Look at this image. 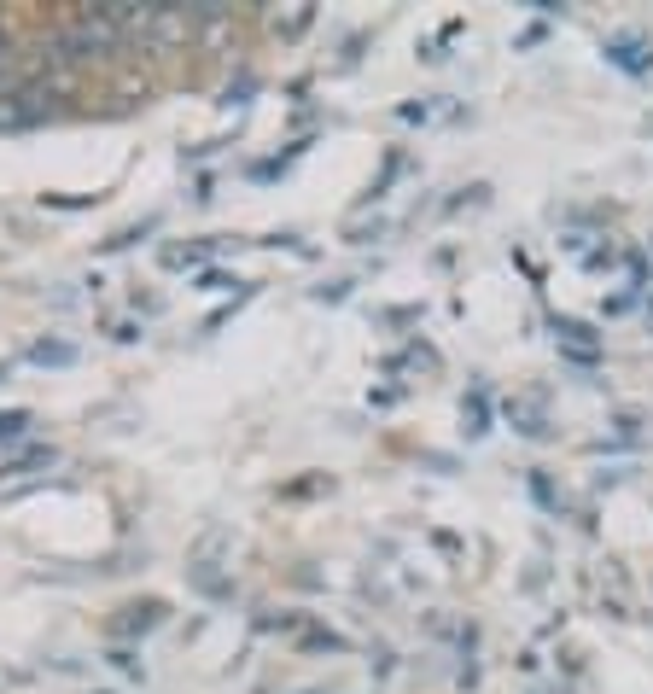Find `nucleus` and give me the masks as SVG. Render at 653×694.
<instances>
[{
    "instance_id": "obj_1",
    "label": "nucleus",
    "mask_w": 653,
    "mask_h": 694,
    "mask_svg": "<svg viewBox=\"0 0 653 694\" xmlns=\"http://www.w3.org/2000/svg\"><path fill=\"white\" fill-rule=\"evenodd\" d=\"M502 420L514 426L519 438H531V444H543V438H554L549 397H543V391H519V397H508V403H502Z\"/></svg>"
},
{
    "instance_id": "obj_2",
    "label": "nucleus",
    "mask_w": 653,
    "mask_h": 694,
    "mask_svg": "<svg viewBox=\"0 0 653 694\" xmlns=\"http://www.w3.org/2000/svg\"><path fill=\"white\" fill-rule=\"evenodd\" d=\"M601 59L613 70H624V76H648L653 70V41L642 30H619V35L601 41Z\"/></svg>"
},
{
    "instance_id": "obj_3",
    "label": "nucleus",
    "mask_w": 653,
    "mask_h": 694,
    "mask_svg": "<svg viewBox=\"0 0 653 694\" xmlns=\"http://www.w3.org/2000/svg\"><path fill=\"white\" fill-rule=\"evenodd\" d=\"M164 619H170V607H164L158 595H146V601H129V607H123V619H111V636L135 648L140 636H146V630H158Z\"/></svg>"
},
{
    "instance_id": "obj_4",
    "label": "nucleus",
    "mask_w": 653,
    "mask_h": 694,
    "mask_svg": "<svg viewBox=\"0 0 653 694\" xmlns=\"http://www.w3.org/2000/svg\"><path fill=\"white\" fill-rule=\"evenodd\" d=\"M461 426H467V438H484V432L496 426V397H490V380H484V374H473L467 397H461Z\"/></svg>"
},
{
    "instance_id": "obj_5",
    "label": "nucleus",
    "mask_w": 653,
    "mask_h": 694,
    "mask_svg": "<svg viewBox=\"0 0 653 694\" xmlns=\"http://www.w3.org/2000/svg\"><path fill=\"white\" fill-rule=\"evenodd\" d=\"M549 327H554V345L560 350H572V356H607V350H601V333H595L589 321H578V315H554Z\"/></svg>"
},
{
    "instance_id": "obj_6",
    "label": "nucleus",
    "mask_w": 653,
    "mask_h": 694,
    "mask_svg": "<svg viewBox=\"0 0 653 694\" xmlns=\"http://www.w3.org/2000/svg\"><path fill=\"white\" fill-rule=\"evenodd\" d=\"M222 240H228V234H205V240H187V245H164V251H158V263H164V269H205L210 257L222 251Z\"/></svg>"
},
{
    "instance_id": "obj_7",
    "label": "nucleus",
    "mask_w": 653,
    "mask_h": 694,
    "mask_svg": "<svg viewBox=\"0 0 653 694\" xmlns=\"http://www.w3.org/2000/svg\"><path fill=\"white\" fill-rule=\"evenodd\" d=\"M379 368H385V374H403V368H426V374H438V368H444V356H438V350H432L426 339H420V333H414L409 345L391 350V356H385Z\"/></svg>"
},
{
    "instance_id": "obj_8",
    "label": "nucleus",
    "mask_w": 653,
    "mask_h": 694,
    "mask_svg": "<svg viewBox=\"0 0 653 694\" xmlns=\"http://www.w3.org/2000/svg\"><path fill=\"white\" fill-rule=\"evenodd\" d=\"M310 146H315V140L304 135V140H292L286 152H275V158H251V164H245V181H275V175H286L304 152H310Z\"/></svg>"
},
{
    "instance_id": "obj_9",
    "label": "nucleus",
    "mask_w": 653,
    "mask_h": 694,
    "mask_svg": "<svg viewBox=\"0 0 653 694\" xmlns=\"http://www.w3.org/2000/svg\"><path fill=\"white\" fill-rule=\"evenodd\" d=\"M53 461H59L53 444H24V450L0 455V479H12V473H35V467H53Z\"/></svg>"
},
{
    "instance_id": "obj_10",
    "label": "nucleus",
    "mask_w": 653,
    "mask_h": 694,
    "mask_svg": "<svg viewBox=\"0 0 653 694\" xmlns=\"http://www.w3.org/2000/svg\"><path fill=\"white\" fill-rule=\"evenodd\" d=\"M409 170H414V158H409V152H385V170H379L374 181H368V193H362V205H379V199L391 193V181H397V175H409Z\"/></svg>"
},
{
    "instance_id": "obj_11",
    "label": "nucleus",
    "mask_w": 653,
    "mask_h": 694,
    "mask_svg": "<svg viewBox=\"0 0 653 694\" xmlns=\"http://www.w3.org/2000/svg\"><path fill=\"white\" fill-rule=\"evenodd\" d=\"M30 362L35 368H70V362H76V345H65V339H35Z\"/></svg>"
},
{
    "instance_id": "obj_12",
    "label": "nucleus",
    "mask_w": 653,
    "mask_h": 694,
    "mask_svg": "<svg viewBox=\"0 0 653 694\" xmlns=\"http://www.w3.org/2000/svg\"><path fill=\"white\" fill-rule=\"evenodd\" d=\"M298 648H304V654H344V648H350V642H344L339 630H321V625H304V630H298Z\"/></svg>"
},
{
    "instance_id": "obj_13",
    "label": "nucleus",
    "mask_w": 653,
    "mask_h": 694,
    "mask_svg": "<svg viewBox=\"0 0 653 694\" xmlns=\"http://www.w3.org/2000/svg\"><path fill=\"white\" fill-rule=\"evenodd\" d=\"M35 415L30 409H0V450H12V444H24L30 438Z\"/></svg>"
},
{
    "instance_id": "obj_14",
    "label": "nucleus",
    "mask_w": 653,
    "mask_h": 694,
    "mask_svg": "<svg viewBox=\"0 0 653 694\" xmlns=\"http://www.w3.org/2000/svg\"><path fill=\"white\" fill-rule=\"evenodd\" d=\"M525 485H531V496H537V502H543L549 514H566V496L554 490V479L543 473V467H531V479H525Z\"/></svg>"
},
{
    "instance_id": "obj_15",
    "label": "nucleus",
    "mask_w": 653,
    "mask_h": 694,
    "mask_svg": "<svg viewBox=\"0 0 653 694\" xmlns=\"http://www.w3.org/2000/svg\"><path fill=\"white\" fill-rule=\"evenodd\" d=\"M146 234H158V216H146V222H135V228H123V234H111V240H105L100 251H129V245H140Z\"/></svg>"
},
{
    "instance_id": "obj_16",
    "label": "nucleus",
    "mask_w": 653,
    "mask_h": 694,
    "mask_svg": "<svg viewBox=\"0 0 653 694\" xmlns=\"http://www.w3.org/2000/svg\"><path fill=\"white\" fill-rule=\"evenodd\" d=\"M578 263H584L589 275H601V269H619V263H624V251H619V245H595V251H584Z\"/></svg>"
},
{
    "instance_id": "obj_17",
    "label": "nucleus",
    "mask_w": 653,
    "mask_h": 694,
    "mask_svg": "<svg viewBox=\"0 0 653 694\" xmlns=\"http://www.w3.org/2000/svg\"><path fill=\"white\" fill-rule=\"evenodd\" d=\"M111 665H117L123 677H146V665H140V648H129V642H117V648H111Z\"/></svg>"
},
{
    "instance_id": "obj_18",
    "label": "nucleus",
    "mask_w": 653,
    "mask_h": 694,
    "mask_svg": "<svg viewBox=\"0 0 653 694\" xmlns=\"http://www.w3.org/2000/svg\"><path fill=\"white\" fill-rule=\"evenodd\" d=\"M228 286H240L245 292V280H234L228 269H199V292H228Z\"/></svg>"
},
{
    "instance_id": "obj_19",
    "label": "nucleus",
    "mask_w": 653,
    "mask_h": 694,
    "mask_svg": "<svg viewBox=\"0 0 653 694\" xmlns=\"http://www.w3.org/2000/svg\"><path fill=\"white\" fill-rule=\"evenodd\" d=\"M537 41H549V18H537V24H525V30L514 35V47L525 53V47H537Z\"/></svg>"
},
{
    "instance_id": "obj_20",
    "label": "nucleus",
    "mask_w": 653,
    "mask_h": 694,
    "mask_svg": "<svg viewBox=\"0 0 653 694\" xmlns=\"http://www.w3.org/2000/svg\"><path fill=\"white\" fill-rule=\"evenodd\" d=\"M636 304H642V292H630V286H624V292H613V298H607V315H630Z\"/></svg>"
},
{
    "instance_id": "obj_21",
    "label": "nucleus",
    "mask_w": 653,
    "mask_h": 694,
    "mask_svg": "<svg viewBox=\"0 0 653 694\" xmlns=\"http://www.w3.org/2000/svg\"><path fill=\"white\" fill-rule=\"evenodd\" d=\"M315 490H333V479H298V485H286L280 496H315Z\"/></svg>"
},
{
    "instance_id": "obj_22",
    "label": "nucleus",
    "mask_w": 653,
    "mask_h": 694,
    "mask_svg": "<svg viewBox=\"0 0 653 694\" xmlns=\"http://www.w3.org/2000/svg\"><path fill=\"white\" fill-rule=\"evenodd\" d=\"M409 397V385H385V391H374V409H391V403H403Z\"/></svg>"
},
{
    "instance_id": "obj_23",
    "label": "nucleus",
    "mask_w": 653,
    "mask_h": 694,
    "mask_svg": "<svg viewBox=\"0 0 653 694\" xmlns=\"http://www.w3.org/2000/svg\"><path fill=\"white\" fill-rule=\"evenodd\" d=\"M210 199H216V181L199 175V181H193V205H210Z\"/></svg>"
},
{
    "instance_id": "obj_24",
    "label": "nucleus",
    "mask_w": 653,
    "mask_h": 694,
    "mask_svg": "<svg viewBox=\"0 0 653 694\" xmlns=\"http://www.w3.org/2000/svg\"><path fill=\"white\" fill-rule=\"evenodd\" d=\"M6 374H12V368H6V362H0V385H6Z\"/></svg>"
},
{
    "instance_id": "obj_25",
    "label": "nucleus",
    "mask_w": 653,
    "mask_h": 694,
    "mask_svg": "<svg viewBox=\"0 0 653 694\" xmlns=\"http://www.w3.org/2000/svg\"><path fill=\"white\" fill-rule=\"evenodd\" d=\"M648 321H653V298H648Z\"/></svg>"
},
{
    "instance_id": "obj_26",
    "label": "nucleus",
    "mask_w": 653,
    "mask_h": 694,
    "mask_svg": "<svg viewBox=\"0 0 653 694\" xmlns=\"http://www.w3.org/2000/svg\"><path fill=\"white\" fill-rule=\"evenodd\" d=\"M648 135H653V117H648Z\"/></svg>"
},
{
    "instance_id": "obj_27",
    "label": "nucleus",
    "mask_w": 653,
    "mask_h": 694,
    "mask_svg": "<svg viewBox=\"0 0 653 694\" xmlns=\"http://www.w3.org/2000/svg\"><path fill=\"white\" fill-rule=\"evenodd\" d=\"M310 694H321V689H310Z\"/></svg>"
},
{
    "instance_id": "obj_28",
    "label": "nucleus",
    "mask_w": 653,
    "mask_h": 694,
    "mask_svg": "<svg viewBox=\"0 0 653 694\" xmlns=\"http://www.w3.org/2000/svg\"><path fill=\"white\" fill-rule=\"evenodd\" d=\"M560 694H566V689H560Z\"/></svg>"
}]
</instances>
